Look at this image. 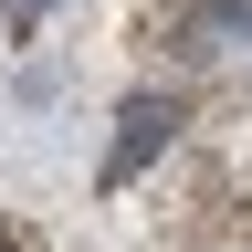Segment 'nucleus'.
Here are the masks:
<instances>
[{"label": "nucleus", "mask_w": 252, "mask_h": 252, "mask_svg": "<svg viewBox=\"0 0 252 252\" xmlns=\"http://www.w3.org/2000/svg\"><path fill=\"white\" fill-rule=\"evenodd\" d=\"M11 11H21V21H32V11H53V0H11Z\"/></svg>", "instance_id": "2"}, {"label": "nucleus", "mask_w": 252, "mask_h": 252, "mask_svg": "<svg viewBox=\"0 0 252 252\" xmlns=\"http://www.w3.org/2000/svg\"><path fill=\"white\" fill-rule=\"evenodd\" d=\"M0 252H11V231H0Z\"/></svg>", "instance_id": "3"}, {"label": "nucleus", "mask_w": 252, "mask_h": 252, "mask_svg": "<svg viewBox=\"0 0 252 252\" xmlns=\"http://www.w3.org/2000/svg\"><path fill=\"white\" fill-rule=\"evenodd\" d=\"M168 137H179V105H168V94H126V116H116V158H105V189H126Z\"/></svg>", "instance_id": "1"}]
</instances>
